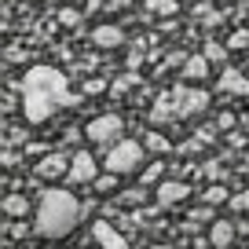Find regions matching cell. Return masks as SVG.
<instances>
[{"instance_id": "cell-23", "label": "cell", "mask_w": 249, "mask_h": 249, "mask_svg": "<svg viewBox=\"0 0 249 249\" xmlns=\"http://www.w3.org/2000/svg\"><path fill=\"white\" fill-rule=\"evenodd\" d=\"M59 22H62V26H77V22H81V15H77V11H62Z\"/></svg>"}, {"instance_id": "cell-8", "label": "cell", "mask_w": 249, "mask_h": 249, "mask_svg": "<svg viewBox=\"0 0 249 249\" xmlns=\"http://www.w3.org/2000/svg\"><path fill=\"white\" fill-rule=\"evenodd\" d=\"M187 195H191V187H187L183 179H165V183H158V205H161V209L179 205Z\"/></svg>"}, {"instance_id": "cell-14", "label": "cell", "mask_w": 249, "mask_h": 249, "mask_svg": "<svg viewBox=\"0 0 249 249\" xmlns=\"http://www.w3.org/2000/svg\"><path fill=\"white\" fill-rule=\"evenodd\" d=\"M150 117H154L158 124H161V121H176V117H179V107H176V95H161V99H158V107L150 110Z\"/></svg>"}, {"instance_id": "cell-3", "label": "cell", "mask_w": 249, "mask_h": 249, "mask_svg": "<svg viewBox=\"0 0 249 249\" xmlns=\"http://www.w3.org/2000/svg\"><path fill=\"white\" fill-rule=\"evenodd\" d=\"M140 161H143V147L136 140H121V143H114V147L107 150V172H117V176L136 172Z\"/></svg>"}, {"instance_id": "cell-13", "label": "cell", "mask_w": 249, "mask_h": 249, "mask_svg": "<svg viewBox=\"0 0 249 249\" xmlns=\"http://www.w3.org/2000/svg\"><path fill=\"white\" fill-rule=\"evenodd\" d=\"M209 242L216 249H227L234 242V224L231 220H213V234H209Z\"/></svg>"}, {"instance_id": "cell-10", "label": "cell", "mask_w": 249, "mask_h": 249, "mask_svg": "<svg viewBox=\"0 0 249 249\" xmlns=\"http://www.w3.org/2000/svg\"><path fill=\"white\" fill-rule=\"evenodd\" d=\"M92 234H95V242H99L103 249H132V246H128V238L117 234L114 224H107V220H99V224L92 227Z\"/></svg>"}, {"instance_id": "cell-18", "label": "cell", "mask_w": 249, "mask_h": 249, "mask_svg": "<svg viewBox=\"0 0 249 249\" xmlns=\"http://www.w3.org/2000/svg\"><path fill=\"white\" fill-rule=\"evenodd\" d=\"M220 202H231V195H227V187L213 183L209 191H205V205H220Z\"/></svg>"}, {"instance_id": "cell-5", "label": "cell", "mask_w": 249, "mask_h": 249, "mask_svg": "<svg viewBox=\"0 0 249 249\" xmlns=\"http://www.w3.org/2000/svg\"><path fill=\"white\" fill-rule=\"evenodd\" d=\"M176 107H179V117H195V114H205L209 107V92L205 88H176Z\"/></svg>"}, {"instance_id": "cell-26", "label": "cell", "mask_w": 249, "mask_h": 249, "mask_svg": "<svg viewBox=\"0 0 249 249\" xmlns=\"http://www.w3.org/2000/svg\"><path fill=\"white\" fill-rule=\"evenodd\" d=\"M195 249H209V246H205V242H198V246H195Z\"/></svg>"}, {"instance_id": "cell-11", "label": "cell", "mask_w": 249, "mask_h": 249, "mask_svg": "<svg viewBox=\"0 0 249 249\" xmlns=\"http://www.w3.org/2000/svg\"><path fill=\"white\" fill-rule=\"evenodd\" d=\"M179 77L187 81V85H198V81L209 77V55H191V59L183 62V73Z\"/></svg>"}, {"instance_id": "cell-6", "label": "cell", "mask_w": 249, "mask_h": 249, "mask_svg": "<svg viewBox=\"0 0 249 249\" xmlns=\"http://www.w3.org/2000/svg\"><path fill=\"white\" fill-rule=\"evenodd\" d=\"M66 179H70V183H95V179H99V165H95V158L88 154V150H77V154L70 158V172H66Z\"/></svg>"}, {"instance_id": "cell-7", "label": "cell", "mask_w": 249, "mask_h": 249, "mask_svg": "<svg viewBox=\"0 0 249 249\" xmlns=\"http://www.w3.org/2000/svg\"><path fill=\"white\" fill-rule=\"evenodd\" d=\"M66 172H70V158L59 154V150H55V154H44L37 161V176L40 179H59V176H66Z\"/></svg>"}, {"instance_id": "cell-1", "label": "cell", "mask_w": 249, "mask_h": 249, "mask_svg": "<svg viewBox=\"0 0 249 249\" xmlns=\"http://www.w3.org/2000/svg\"><path fill=\"white\" fill-rule=\"evenodd\" d=\"M73 95L66 88V73L55 66H33L22 77V117L30 124H44L59 107H73Z\"/></svg>"}, {"instance_id": "cell-21", "label": "cell", "mask_w": 249, "mask_h": 249, "mask_svg": "<svg viewBox=\"0 0 249 249\" xmlns=\"http://www.w3.org/2000/svg\"><path fill=\"white\" fill-rule=\"evenodd\" d=\"M227 48H231V52H242V48H249V30L234 33V37H231V44H227Z\"/></svg>"}, {"instance_id": "cell-20", "label": "cell", "mask_w": 249, "mask_h": 249, "mask_svg": "<svg viewBox=\"0 0 249 249\" xmlns=\"http://www.w3.org/2000/svg\"><path fill=\"white\" fill-rule=\"evenodd\" d=\"M231 213H249V187L242 191V195L231 198Z\"/></svg>"}, {"instance_id": "cell-15", "label": "cell", "mask_w": 249, "mask_h": 249, "mask_svg": "<svg viewBox=\"0 0 249 249\" xmlns=\"http://www.w3.org/2000/svg\"><path fill=\"white\" fill-rule=\"evenodd\" d=\"M26 209H30V202H26L22 195L4 198V213H8V216H26Z\"/></svg>"}, {"instance_id": "cell-19", "label": "cell", "mask_w": 249, "mask_h": 249, "mask_svg": "<svg viewBox=\"0 0 249 249\" xmlns=\"http://www.w3.org/2000/svg\"><path fill=\"white\" fill-rule=\"evenodd\" d=\"M99 8H114V11H121V8H128V0H88V11H99Z\"/></svg>"}, {"instance_id": "cell-25", "label": "cell", "mask_w": 249, "mask_h": 249, "mask_svg": "<svg viewBox=\"0 0 249 249\" xmlns=\"http://www.w3.org/2000/svg\"><path fill=\"white\" fill-rule=\"evenodd\" d=\"M124 202H128V205H140L143 202V191H124Z\"/></svg>"}, {"instance_id": "cell-2", "label": "cell", "mask_w": 249, "mask_h": 249, "mask_svg": "<svg viewBox=\"0 0 249 249\" xmlns=\"http://www.w3.org/2000/svg\"><path fill=\"white\" fill-rule=\"evenodd\" d=\"M81 224V202L70 195V191H44L40 195V205H37V224L33 231L48 242H59Z\"/></svg>"}, {"instance_id": "cell-9", "label": "cell", "mask_w": 249, "mask_h": 249, "mask_svg": "<svg viewBox=\"0 0 249 249\" xmlns=\"http://www.w3.org/2000/svg\"><path fill=\"white\" fill-rule=\"evenodd\" d=\"M216 92H224V95H249V77L238 73V70H224L216 77Z\"/></svg>"}, {"instance_id": "cell-27", "label": "cell", "mask_w": 249, "mask_h": 249, "mask_svg": "<svg viewBox=\"0 0 249 249\" xmlns=\"http://www.w3.org/2000/svg\"><path fill=\"white\" fill-rule=\"evenodd\" d=\"M150 249H172V246H150Z\"/></svg>"}, {"instance_id": "cell-24", "label": "cell", "mask_w": 249, "mask_h": 249, "mask_svg": "<svg viewBox=\"0 0 249 249\" xmlns=\"http://www.w3.org/2000/svg\"><path fill=\"white\" fill-rule=\"evenodd\" d=\"M158 176H161V165H150V169L143 172V183H154Z\"/></svg>"}, {"instance_id": "cell-22", "label": "cell", "mask_w": 249, "mask_h": 249, "mask_svg": "<svg viewBox=\"0 0 249 249\" xmlns=\"http://www.w3.org/2000/svg\"><path fill=\"white\" fill-rule=\"evenodd\" d=\"M205 55H209V62H224L227 48H220V44H205Z\"/></svg>"}, {"instance_id": "cell-16", "label": "cell", "mask_w": 249, "mask_h": 249, "mask_svg": "<svg viewBox=\"0 0 249 249\" xmlns=\"http://www.w3.org/2000/svg\"><path fill=\"white\" fill-rule=\"evenodd\" d=\"M143 147H147V150H154V154H165V150H172V143L165 140L161 132H147V140H143Z\"/></svg>"}, {"instance_id": "cell-4", "label": "cell", "mask_w": 249, "mask_h": 249, "mask_svg": "<svg viewBox=\"0 0 249 249\" xmlns=\"http://www.w3.org/2000/svg\"><path fill=\"white\" fill-rule=\"evenodd\" d=\"M85 136L95 143V147H114V143H121V136H124V121L117 114H103V117H95L92 124L85 128Z\"/></svg>"}, {"instance_id": "cell-17", "label": "cell", "mask_w": 249, "mask_h": 249, "mask_svg": "<svg viewBox=\"0 0 249 249\" xmlns=\"http://www.w3.org/2000/svg\"><path fill=\"white\" fill-rule=\"evenodd\" d=\"M176 0H147V11L150 15H176Z\"/></svg>"}, {"instance_id": "cell-12", "label": "cell", "mask_w": 249, "mask_h": 249, "mask_svg": "<svg viewBox=\"0 0 249 249\" xmlns=\"http://www.w3.org/2000/svg\"><path fill=\"white\" fill-rule=\"evenodd\" d=\"M92 44L95 48H121L124 33L117 30V26H95V30H92Z\"/></svg>"}]
</instances>
